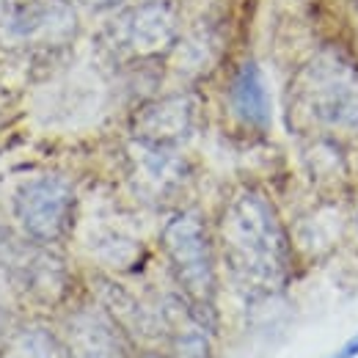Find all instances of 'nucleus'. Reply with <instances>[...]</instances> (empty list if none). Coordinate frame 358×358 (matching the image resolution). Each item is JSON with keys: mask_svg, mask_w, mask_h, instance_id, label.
Returning <instances> with one entry per match:
<instances>
[{"mask_svg": "<svg viewBox=\"0 0 358 358\" xmlns=\"http://www.w3.org/2000/svg\"><path fill=\"white\" fill-rule=\"evenodd\" d=\"M196 122V102L190 94L160 96L138 110L133 122L135 141L155 143V146H174L193 133Z\"/></svg>", "mask_w": 358, "mask_h": 358, "instance_id": "obj_7", "label": "nucleus"}, {"mask_svg": "<svg viewBox=\"0 0 358 358\" xmlns=\"http://www.w3.org/2000/svg\"><path fill=\"white\" fill-rule=\"evenodd\" d=\"M298 99L317 124L339 133L358 130V64L339 47H322L298 72Z\"/></svg>", "mask_w": 358, "mask_h": 358, "instance_id": "obj_2", "label": "nucleus"}, {"mask_svg": "<svg viewBox=\"0 0 358 358\" xmlns=\"http://www.w3.org/2000/svg\"><path fill=\"white\" fill-rule=\"evenodd\" d=\"M75 6L86 8V11H113L119 6H124V0H75Z\"/></svg>", "mask_w": 358, "mask_h": 358, "instance_id": "obj_13", "label": "nucleus"}, {"mask_svg": "<svg viewBox=\"0 0 358 358\" xmlns=\"http://www.w3.org/2000/svg\"><path fill=\"white\" fill-rule=\"evenodd\" d=\"M11 207H14L17 224L31 243L52 245L72 231L78 196H75V187L64 177L42 174L22 182L14 190Z\"/></svg>", "mask_w": 358, "mask_h": 358, "instance_id": "obj_6", "label": "nucleus"}, {"mask_svg": "<svg viewBox=\"0 0 358 358\" xmlns=\"http://www.w3.org/2000/svg\"><path fill=\"white\" fill-rule=\"evenodd\" d=\"M229 108L240 119V124L265 133L273 122V105L265 75L257 61H243L229 83Z\"/></svg>", "mask_w": 358, "mask_h": 358, "instance_id": "obj_9", "label": "nucleus"}, {"mask_svg": "<svg viewBox=\"0 0 358 358\" xmlns=\"http://www.w3.org/2000/svg\"><path fill=\"white\" fill-rule=\"evenodd\" d=\"M356 356H358V334H356V336H353V339H350V342H348V345H345V348H342V350H339V353H336L334 358H356Z\"/></svg>", "mask_w": 358, "mask_h": 358, "instance_id": "obj_14", "label": "nucleus"}, {"mask_svg": "<svg viewBox=\"0 0 358 358\" xmlns=\"http://www.w3.org/2000/svg\"><path fill=\"white\" fill-rule=\"evenodd\" d=\"M0 36L31 52H61L80 36L75 0H3Z\"/></svg>", "mask_w": 358, "mask_h": 358, "instance_id": "obj_4", "label": "nucleus"}, {"mask_svg": "<svg viewBox=\"0 0 358 358\" xmlns=\"http://www.w3.org/2000/svg\"><path fill=\"white\" fill-rule=\"evenodd\" d=\"M133 163L138 185L155 196L171 193L187 174V163L174 152V146H155V143L135 141Z\"/></svg>", "mask_w": 358, "mask_h": 358, "instance_id": "obj_11", "label": "nucleus"}, {"mask_svg": "<svg viewBox=\"0 0 358 358\" xmlns=\"http://www.w3.org/2000/svg\"><path fill=\"white\" fill-rule=\"evenodd\" d=\"M218 240L231 278L248 295H273L287 287L292 251L275 207L259 190H240L218 221Z\"/></svg>", "mask_w": 358, "mask_h": 358, "instance_id": "obj_1", "label": "nucleus"}, {"mask_svg": "<svg viewBox=\"0 0 358 358\" xmlns=\"http://www.w3.org/2000/svg\"><path fill=\"white\" fill-rule=\"evenodd\" d=\"M6 268L11 270L17 287H22L34 298L55 301L64 292L66 270L52 254H47L45 245H39V243L11 245V251L6 257Z\"/></svg>", "mask_w": 358, "mask_h": 358, "instance_id": "obj_8", "label": "nucleus"}, {"mask_svg": "<svg viewBox=\"0 0 358 358\" xmlns=\"http://www.w3.org/2000/svg\"><path fill=\"white\" fill-rule=\"evenodd\" d=\"M163 251L190 303L210 309L215 298V248L199 213H177L163 226Z\"/></svg>", "mask_w": 358, "mask_h": 358, "instance_id": "obj_5", "label": "nucleus"}, {"mask_svg": "<svg viewBox=\"0 0 358 358\" xmlns=\"http://www.w3.org/2000/svg\"><path fill=\"white\" fill-rule=\"evenodd\" d=\"M182 39V14L174 0H141L122 8L102 31L108 52L130 66L169 58Z\"/></svg>", "mask_w": 358, "mask_h": 358, "instance_id": "obj_3", "label": "nucleus"}, {"mask_svg": "<svg viewBox=\"0 0 358 358\" xmlns=\"http://www.w3.org/2000/svg\"><path fill=\"white\" fill-rule=\"evenodd\" d=\"M69 356L72 358H127L122 336L108 314L80 309L69 320Z\"/></svg>", "mask_w": 358, "mask_h": 358, "instance_id": "obj_10", "label": "nucleus"}, {"mask_svg": "<svg viewBox=\"0 0 358 358\" xmlns=\"http://www.w3.org/2000/svg\"><path fill=\"white\" fill-rule=\"evenodd\" d=\"M0 358H61V353L45 328H22L6 342Z\"/></svg>", "mask_w": 358, "mask_h": 358, "instance_id": "obj_12", "label": "nucleus"}]
</instances>
